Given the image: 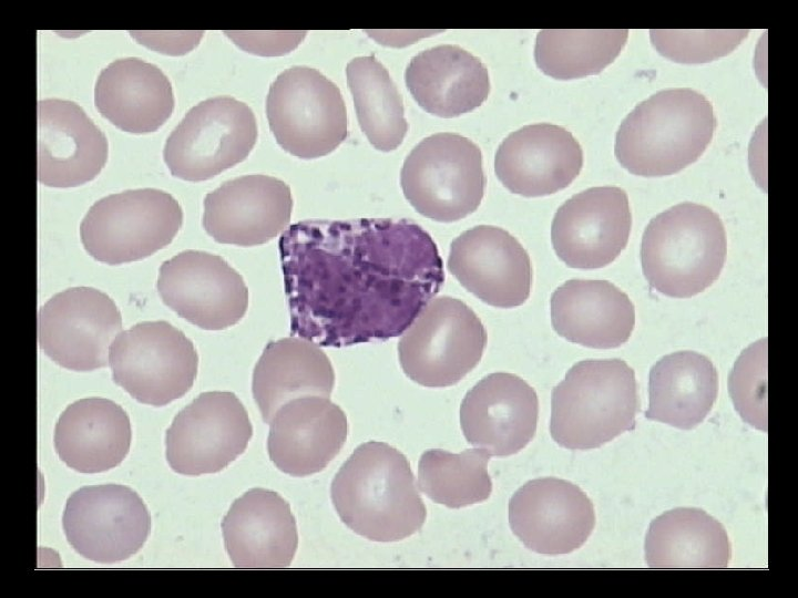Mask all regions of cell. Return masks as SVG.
Segmentation results:
<instances>
[{
    "label": "cell",
    "mask_w": 798,
    "mask_h": 598,
    "mask_svg": "<svg viewBox=\"0 0 798 598\" xmlns=\"http://www.w3.org/2000/svg\"><path fill=\"white\" fill-rule=\"evenodd\" d=\"M749 30H649L656 51L677 63H706L733 52Z\"/></svg>",
    "instance_id": "cell-36"
},
{
    "label": "cell",
    "mask_w": 798,
    "mask_h": 598,
    "mask_svg": "<svg viewBox=\"0 0 798 598\" xmlns=\"http://www.w3.org/2000/svg\"><path fill=\"white\" fill-rule=\"evenodd\" d=\"M269 425V458L279 471L297 477L321 472L339 454L348 433L345 412L325 396L287 402Z\"/></svg>",
    "instance_id": "cell-23"
},
{
    "label": "cell",
    "mask_w": 798,
    "mask_h": 598,
    "mask_svg": "<svg viewBox=\"0 0 798 598\" xmlns=\"http://www.w3.org/2000/svg\"><path fill=\"white\" fill-rule=\"evenodd\" d=\"M225 548L235 567L284 568L298 546L289 504L276 492L252 488L234 501L222 522Z\"/></svg>",
    "instance_id": "cell-24"
},
{
    "label": "cell",
    "mask_w": 798,
    "mask_h": 598,
    "mask_svg": "<svg viewBox=\"0 0 798 598\" xmlns=\"http://www.w3.org/2000/svg\"><path fill=\"white\" fill-rule=\"evenodd\" d=\"M490 456L482 448L466 450L459 454L428 450L419 460V488L431 501L449 508L481 503L492 492L487 470Z\"/></svg>",
    "instance_id": "cell-34"
},
{
    "label": "cell",
    "mask_w": 798,
    "mask_h": 598,
    "mask_svg": "<svg viewBox=\"0 0 798 598\" xmlns=\"http://www.w3.org/2000/svg\"><path fill=\"white\" fill-rule=\"evenodd\" d=\"M539 400L520 377L495 372L481 379L462 400L460 423L468 443L494 456L520 452L534 437Z\"/></svg>",
    "instance_id": "cell-20"
},
{
    "label": "cell",
    "mask_w": 798,
    "mask_h": 598,
    "mask_svg": "<svg viewBox=\"0 0 798 598\" xmlns=\"http://www.w3.org/2000/svg\"><path fill=\"white\" fill-rule=\"evenodd\" d=\"M716 124L712 103L699 92L689 87L662 90L623 120L614 153L634 175H672L700 157Z\"/></svg>",
    "instance_id": "cell-3"
},
{
    "label": "cell",
    "mask_w": 798,
    "mask_h": 598,
    "mask_svg": "<svg viewBox=\"0 0 798 598\" xmlns=\"http://www.w3.org/2000/svg\"><path fill=\"white\" fill-rule=\"evenodd\" d=\"M513 534L532 551L564 555L580 548L595 525L591 499L575 484L542 477L521 486L509 502Z\"/></svg>",
    "instance_id": "cell-17"
},
{
    "label": "cell",
    "mask_w": 798,
    "mask_h": 598,
    "mask_svg": "<svg viewBox=\"0 0 798 598\" xmlns=\"http://www.w3.org/2000/svg\"><path fill=\"white\" fill-rule=\"evenodd\" d=\"M627 38V29H544L536 35L535 63L557 80L598 74L617 58Z\"/></svg>",
    "instance_id": "cell-33"
},
{
    "label": "cell",
    "mask_w": 798,
    "mask_h": 598,
    "mask_svg": "<svg viewBox=\"0 0 798 598\" xmlns=\"http://www.w3.org/2000/svg\"><path fill=\"white\" fill-rule=\"evenodd\" d=\"M728 390L740 417L767 432V338L748 346L736 360Z\"/></svg>",
    "instance_id": "cell-35"
},
{
    "label": "cell",
    "mask_w": 798,
    "mask_h": 598,
    "mask_svg": "<svg viewBox=\"0 0 798 598\" xmlns=\"http://www.w3.org/2000/svg\"><path fill=\"white\" fill-rule=\"evenodd\" d=\"M291 210L286 183L267 175H245L205 196L203 227L219 244L256 246L284 231Z\"/></svg>",
    "instance_id": "cell-19"
},
{
    "label": "cell",
    "mask_w": 798,
    "mask_h": 598,
    "mask_svg": "<svg viewBox=\"0 0 798 598\" xmlns=\"http://www.w3.org/2000/svg\"><path fill=\"white\" fill-rule=\"evenodd\" d=\"M727 252L719 216L685 202L651 219L641 244L643 274L649 286L672 298H690L720 275Z\"/></svg>",
    "instance_id": "cell-5"
},
{
    "label": "cell",
    "mask_w": 798,
    "mask_h": 598,
    "mask_svg": "<svg viewBox=\"0 0 798 598\" xmlns=\"http://www.w3.org/2000/svg\"><path fill=\"white\" fill-rule=\"evenodd\" d=\"M71 547L99 564L135 555L151 529L147 507L132 488L119 484L84 486L72 493L62 516Z\"/></svg>",
    "instance_id": "cell-12"
},
{
    "label": "cell",
    "mask_w": 798,
    "mask_h": 598,
    "mask_svg": "<svg viewBox=\"0 0 798 598\" xmlns=\"http://www.w3.org/2000/svg\"><path fill=\"white\" fill-rule=\"evenodd\" d=\"M485 182L479 146L450 132L419 142L400 173L401 188L411 206L422 216L443 223L473 213L483 198Z\"/></svg>",
    "instance_id": "cell-6"
},
{
    "label": "cell",
    "mask_w": 798,
    "mask_h": 598,
    "mask_svg": "<svg viewBox=\"0 0 798 598\" xmlns=\"http://www.w3.org/2000/svg\"><path fill=\"white\" fill-rule=\"evenodd\" d=\"M405 81L428 113L454 117L480 106L490 92L485 65L459 45L441 44L415 55Z\"/></svg>",
    "instance_id": "cell-28"
},
{
    "label": "cell",
    "mask_w": 798,
    "mask_h": 598,
    "mask_svg": "<svg viewBox=\"0 0 798 598\" xmlns=\"http://www.w3.org/2000/svg\"><path fill=\"white\" fill-rule=\"evenodd\" d=\"M632 227L627 194L616 186L591 187L556 210L551 241L571 268L596 269L614 261L626 247Z\"/></svg>",
    "instance_id": "cell-16"
},
{
    "label": "cell",
    "mask_w": 798,
    "mask_h": 598,
    "mask_svg": "<svg viewBox=\"0 0 798 598\" xmlns=\"http://www.w3.org/2000/svg\"><path fill=\"white\" fill-rule=\"evenodd\" d=\"M94 104L121 131L144 134L158 130L172 115V84L153 63L139 58L117 59L99 74Z\"/></svg>",
    "instance_id": "cell-26"
},
{
    "label": "cell",
    "mask_w": 798,
    "mask_h": 598,
    "mask_svg": "<svg viewBox=\"0 0 798 598\" xmlns=\"http://www.w3.org/2000/svg\"><path fill=\"white\" fill-rule=\"evenodd\" d=\"M583 166V151L571 132L550 123L524 125L499 145L494 172L511 193L525 197L567 187Z\"/></svg>",
    "instance_id": "cell-22"
},
{
    "label": "cell",
    "mask_w": 798,
    "mask_h": 598,
    "mask_svg": "<svg viewBox=\"0 0 798 598\" xmlns=\"http://www.w3.org/2000/svg\"><path fill=\"white\" fill-rule=\"evenodd\" d=\"M330 496L342 523L372 542L402 540L427 516L407 457L385 442L359 445L335 475Z\"/></svg>",
    "instance_id": "cell-2"
},
{
    "label": "cell",
    "mask_w": 798,
    "mask_h": 598,
    "mask_svg": "<svg viewBox=\"0 0 798 598\" xmlns=\"http://www.w3.org/2000/svg\"><path fill=\"white\" fill-rule=\"evenodd\" d=\"M38 181L49 187H76L94 179L108 161L104 133L76 103L38 102Z\"/></svg>",
    "instance_id": "cell-21"
},
{
    "label": "cell",
    "mask_w": 798,
    "mask_h": 598,
    "mask_svg": "<svg viewBox=\"0 0 798 598\" xmlns=\"http://www.w3.org/2000/svg\"><path fill=\"white\" fill-rule=\"evenodd\" d=\"M239 48L258 55H283L294 50L305 31H225Z\"/></svg>",
    "instance_id": "cell-37"
},
{
    "label": "cell",
    "mask_w": 798,
    "mask_h": 598,
    "mask_svg": "<svg viewBox=\"0 0 798 598\" xmlns=\"http://www.w3.org/2000/svg\"><path fill=\"white\" fill-rule=\"evenodd\" d=\"M550 311L559 336L594 349L622 346L635 326L633 302L606 280L565 281L552 293Z\"/></svg>",
    "instance_id": "cell-25"
},
{
    "label": "cell",
    "mask_w": 798,
    "mask_h": 598,
    "mask_svg": "<svg viewBox=\"0 0 798 598\" xmlns=\"http://www.w3.org/2000/svg\"><path fill=\"white\" fill-rule=\"evenodd\" d=\"M488 334L475 312L449 296L433 298L398 344L406 375L427 388L457 384L480 362Z\"/></svg>",
    "instance_id": "cell-8"
},
{
    "label": "cell",
    "mask_w": 798,
    "mask_h": 598,
    "mask_svg": "<svg viewBox=\"0 0 798 598\" xmlns=\"http://www.w3.org/2000/svg\"><path fill=\"white\" fill-rule=\"evenodd\" d=\"M252 109L232 96L193 106L168 135L163 158L174 177L209 179L244 161L257 140Z\"/></svg>",
    "instance_id": "cell-11"
},
{
    "label": "cell",
    "mask_w": 798,
    "mask_h": 598,
    "mask_svg": "<svg viewBox=\"0 0 798 598\" xmlns=\"http://www.w3.org/2000/svg\"><path fill=\"white\" fill-rule=\"evenodd\" d=\"M648 393L646 419L692 430L705 420L717 399V370L698 352L669 353L652 367Z\"/></svg>",
    "instance_id": "cell-30"
},
{
    "label": "cell",
    "mask_w": 798,
    "mask_h": 598,
    "mask_svg": "<svg viewBox=\"0 0 798 598\" xmlns=\"http://www.w3.org/2000/svg\"><path fill=\"white\" fill-rule=\"evenodd\" d=\"M447 267L462 287L490 306L513 308L530 296L529 254L500 227L479 225L463 231L451 243Z\"/></svg>",
    "instance_id": "cell-18"
},
{
    "label": "cell",
    "mask_w": 798,
    "mask_h": 598,
    "mask_svg": "<svg viewBox=\"0 0 798 598\" xmlns=\"http://www.w3.org/2000/svg\"><path fill=\"white\" fill-rule=\"evenodd\" d=\"M359 125L372 146L388 152L408 131L402 97L388 70L375 55L358 56L346 66Z\"/></svg>",
    "instance_id": "cell-32"
},
{
    "label": "cell",
    "mask_w": 798,
    "mask_h": 598,
    "mask_svg": "<svg viewBox=\"0 0 798 598\" xmlns=\"http://www.w3.org/2000/svg\"><path fill=\"white\" fill-rule=\"evenodd\" d=\"M644 547L651 568H727L732 558L725 527L695 507H677L653 519Z\"/></svg>",
    "instance_id": "cell-31"
},
{
    "label": "cell",
    "mask_w": 798,
    "mask_h": 598,
    "mask_svg": "<svg viewBox=\"0 0 798 598\" xmlns=\"http://www.w3.org/2000/svg\"><path fill=\"white\" fill-rule=\"evenodd\" d=\"M266 115L277 143L300 158L325 156L347 137L340 90L319 71L295 65L270 84Z\"/></svg>",
    "instance_id": "cell-10"
},
{
    "label": "cell",
    "mask_w": 798,
    "mask_h": 598,
    "mask_svg": "<svg viewBox=\"0 0 798 598\" xmlns=\"http://www.w3.org/2000/svg\"><path fill=\"white\" fill-rule=\"evenodd\" d=\"M334 385L335 372L326 353L316 343L291 336L267 343L253 372L252 391L263 421L269 424L287 402L329 398Z\"/></svg>",
    "instance_id": "cell-29"
},
{
    "label": "cell",
    "mask_w": 798,
    "mask_h": 598,
    "mask_svg": "<svg viewBox=\"0 0 798 598\" xmlns=\"http://www.w3.org/2000/svg\"><path fill=\"white\" fill-rule=\"evenodd\" d=\"M252 435L248 413L234 393L204 392L167 429L166 460L182 475L217 473L245 452Z\"/></svg>",
    "instance_id": "cell-13"
},
{
    "label": "cell",
    "mask_w": 798,
    "mask_h": 598,
    "mask_svg": "<svg viewBox=\"0 0 798 598\" xmlns=\"http://www.w3.org/2000/svg\"><path fill=\"white\" fill-rule=\"evenodd\" d=\"M183 210L168 193L130 189L95 202L80 225L86 252L100 262L121 265L152 256L174 239Z\"/></svg>",
    "instance_id": "cell-7"
},
{
    "label": "cell",
    "mask_w": 798,
    "mask_h": 598,
    "mask_svg": "<svg viewBox=\"0 0 798 598\" xmlns=\"http://www.w3.org/2000/svg\"><path fill=\"white\" fill-rule=\"evenodd\" d=\"M122 329L115 302L91 287L55 293L39 310L40 349L68 370L86 372L109 363V349Z\"/></svg>",
    "instance_id": "cell-14"
},
{
    "label": "cell",
    "mask_w": 798,
    "mask_h": 598,
    "mask_svg": "<svg viewBox=\"0 0 798 598\" xmlns=\"http://www.w3.org/2000/svg\"><path fill=\"white\" fill-rule=\"evenodd\" d=\"M113 381L137 402L163 406L194 384L198 355L171 323L143 321L119 333L109 349Z\"/></svg>",
    "instance_id": "cell-9"
},
{
    "label": "cell",
    "mask_w": 798,
    "mask_h": 598,
    "mask_svg": "<svg viewBox=\"0 0 798 598\" xmlns=\"http://www.w3.org/2000/svg\"><path fill=\"white\" fill-rule=\"evenodd\" d=\"M163 302L194 326L223 330L237 323L248 307L243 277L221 256L185 250L160 267Z\"/></svg>",
    "instance_id": "cell-15"
},
{
    "label": "cell",
    "mask_w": 798,
    "mask_h": 598,
    "mask_svg": "<svg viewBox=\"0 0 798 598\" xmlns=\"http://www.w3.org/2000/svg\"><path fill=\"white\" fill-rule=\"evenodd\" d=\"M132 430L126 412L104 398L78 400L61 413L54 447L72 470L101 473L120 465L130 451Z\"/></svg>",
    "instance_id": "cell-27"
},
{
    "label": "cell",
    "mask_w": 798,
    "mask_h": 598,
    "mask_svg": "<svg viewBox=\"0 0 798 598\" xmlns=\"http://www.w3.org/2000/svg\"><path fill=\"white\" fill-rule=\"evenodd\" d=\"M293 336L348 347L401 336L444 282L431 236L409 219H309L278 243Z\"/></svg>",
    "instance_id": "cell-1"
},
{
    "label": "cell",
    "mask_w": 798,
    "mask_h": 598,
    "mask_svg": "<svg viewBox=\"0 0 798 598\" xmlns=\"http://www.w3.org/2000/svg\"><path fill=\"white\" fill-rule=\"evenodd\" d=\"M634 370L622 359L575 363L552 390L550 433L569 450H593L635 429Z\"/></svg>",
    "instance_id": "cell-4"
}]
</instances>
